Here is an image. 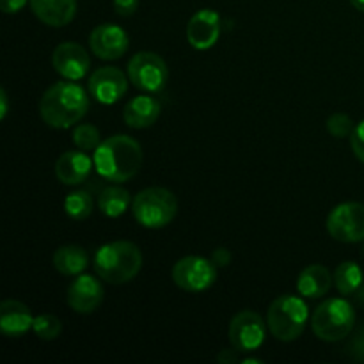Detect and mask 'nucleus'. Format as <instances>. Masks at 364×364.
<instances>
[{"mask_svg": "<svg viewBox=\"0 0 364 364\" xmlns=\"http://www.w3.org/2000/svg\"><path fill=\"white\" fill-rule=\"evenodd\" d=\"M354 128H355L354 121H352L350 116H347V114L338 112V114H333V116L327 119V132L336 139L350 137Z\"/></svg>", "mask_w": 364, "mask_h": 364, "instance_id": "bb28decb", "label": "nucleus"}, {"mask_svg": "<svg viewBox=\"0 0 364 364\" xmlns=\"http://www.w3.org/2000/svg\"><path fill=\"white\" fill-rule=\"evenodd\" d=\"M53 70L66 80H80L91 66L87 52L78 43H60L52 55Z\"/></svg>", "mask_w": 364, "mask_h": 364, "instance_id": "ddd939ff", "label": "nucleus"}, {"mask_svg": "<svg viewBox=\"0 0 364 364\" xmlns=\"http://www.w3.org/2000/svg\"><path fill=\"white\" fill-rule=\"evenodd\" d=\"M220 38V16L213 9H201L187 25V39L192 48L208 50Z\"/></svg>", "mask_w": 364, "mask_h": 364, "instance_id": "2eb2a0df", "label": "nucleus"}, {"mask_svg": "<svg viewBox=\"0 0 364 364\" xmlns=\"http://www.w3.org/2000/svg\"><path fill=\"white\" fill-rule=\"evenodd\" d=\"M89 110V96L84 87L70 82H57L46 89L39 102V116L48 127L66 130L77 124Z\"/></svg>", "mask_w": 364, "mask_h": 364, "instance_id": "f03ea898", "label": "nucleus"}, {"mask_svg": "<svg viewBox=\"0 0 364 364\" xmlns=\"http://www.w3.org/2000/svg\"><path fill=\"white\" fill-rule=\"evenodd\" d=\"M130 201L132 199L128 191H124L121 187H107L100 194L98 206L103 215L110 217V219H116V217H121L127 212V208L130 206Z\"/></svg>", "mask_w": 364, "mask_h": 364, "instance_id": "4be33fe9", "label": "nucleus"}, {"mask_svg": "<svg viewBox=\"0 0 364 364\" xmlns=\"http://www.w3.org/2000/svg\"><path fill=\"white\" fill-rule=\"evenodd\" d=\"M217 279V267L203 256H185L173 267V281L178 288L191 294L208 290Z\"/></svg>", "mask_w": 364, "mask_h": 364, "instance_id": "6e6552de", "label": "nucleus"}, {"mask_svg": "<svg viewBox=\"0 0 364 364\" xmlns=\"http://www.w3.org/2000/svg\"><path fill=\"white\" fill-rule=\"evenodd\" d=\"M327 231L331 237L343 244H355L364 240V205L341 203L331 210L327 217Z\"/></svg>", "mask_w": 364, "mask_h": 364, "instance_id": "1a4fd4ad", "label": "nucleus"}, {"mask_svg": "<svg viewBox=\"0 0 364 364\" xmlns=\"http://www.w3.org/2000/svg\"><path fill=\"white\" fill-rule=\"evenodd\" d=\"M132 212L141 226L160 230L174 220L178 213V201L167 188L149 187L135 196L132 201Z\"/></svg>", "mask_w": 364, "mask_h": 364, "instance_id": "39448f33", "label": "nucleus"}, {"mask_svg": "<svg viewBox=\"0 0 364 364\" xmlns=\"http://www.w3.org/2000/svg\"><path fill=\"white\" fill-rule=\"evenodd\" d=\"M334 277L331 276L329 269L323 265H309L299 274L297 290L299 294L308 299H320L331 290Z\"/></svg>", "mask_w": 364, "mask_h": 364, "instance_id": "aec40b11", "label": "nucleus"}, {"mask_svg": "<svg viewBox=\"0 0 364 364\" xmlns=\"http://www.w3.org/2000/svg\"><path fill=\"white\" fill-rule=\"evenodd\" d=\"M352 347L355 348V358L364 359V329L359 333V336L355 338V341L352 343Z\"/></svg>", "mask_w": 364, "mask_h": 364, "instance_id": "473e14b6", "label": "nucleus"}, {"mask_svg": "<svg viewBox=\"0 0 364 364\" xmlns=\"http://www.w3.org/2000/svg\"><path fill=\"white\" fill-rule=\"evenodd\" d=\"M32 331H34L39 340L52 341L60 336V333H63V323L53 315H39L34 318Z\"/></svg>", "mask_w": 364, "mask_h": 364, "instance_id": "a878e982", "label": "nucleus"}, {"mask_svg": "<svg viewBox=\"0 0 364 364\" xmlns=\"http://www.w3.org/2000/svg\"><path fill=\"white\" fill-rule=\"evenodd\" d=\"M139 0H114V9L119 16L128 18L137 11Z\"/></svg>", "mask_w": 364, "mask_h": 364, "instance_id": "c85d7f7f", "label": "nucleus"}, {"mask_svg": "<svg viewBox=\"0 0 364 364\" xmlns=\"http://www.w3.org/2000/svg\"><path fill=\"white\" fill-rule=\"evenodd\" d=\"M32 13L48 27H64L77 14V0H28Z\"/></svg>", "mask_w": 364, "mask_h": 364, "instance_id": "a211bd4d", "label": "nucleus"}, {"mask_svg": "<svg viewBox=\"0 0 364 364\" xmlns=\"http://www.w3.org/2000/svg\"><path fill=\"white\" fill-rule=\"evenodd\" d=\"M130 39L124 28L114 23L98 25L89 36V46L98 59L116 60L127 53Z\"/></svg>", "mask_w": 364, "mask_h": 364, "instance_id": "f8f14e48", "label": "nucleus"}, {"mask_svg": "<svg viewBox=\"0 0 364 364\" xmlns=\"http://www.w3.org/2000/svg\"><path fill=\"white\" fill-rule=\"evenodd\" d=\"M267 322L255 311H240L233 316L230 322V336L231 347L237 348L242 354L258 350L263 345L267 336Z\"/></svg>", "mask_w": 364, "mask_h": 364, "instance_id": "9d476101", "label": "nucleus"}, {"mask_svg": "<svg viewBox=\"0 0 364 364\" xmlns=\"http://www.w3.org/2000/svg\"><path fill=\"white\" fill-rule=\"evenodd\" d=\"M102 135L95 124H78L73 130V142L78 149L82 151H95L100 144H102Z\"/></svg>", "mask_w": 364, "mask_h": 364, "instance_id": "393cba45", "label": "nucleus"}, {"mask_svg": "<svg viewBox=\"0 0 364 364\" xmlns=\"http://www.w3.org/2000/svg\"><path fill=\"white\" fill-rule=\"evenodd\" d=\"M103 301V287L96 277L80 274L68 287V306L80 315L96 311Z\"/></svg>", "mask_w": 364, "mask_h": 364, "instance_id": "4468645a", "label": "nucleus"}, {"mask_svg": "<svg viewBox=\"0 0 364 364\" xmlns=\"http://www.w3.org/2000/svg\"><path fill=\"white\" fill-rule=\"evenodd\" d=\"M95 160L89 159L85 151H66L57 159L55 176L64 185H80L91 174Z\"/></svg>", "mask_w": 364, "mask_h": 364, "instance_id": "dca6fc26", "label": "nucleus"}, {"mask_svg": "<svg viewBox=\"0 0 364 364\" xmlns=\"http://www.w3.org/2000/svg\"><path fill=\"white\" fill-rule=\"evenodd\" d=\"M242 363H256V364H262V359H256V358H249V359H242Z\"/></svg>", "mask_w": 364, "mask_h": 364, "instance_id": "c9c22d12", "label": "nucleus"}, {"mask_svg": "<svg viewBox=\"0 0 364 364\" xmlns=\"http://www.w3.org/2000/svg\"><path fill=\"white\" fill-rule=\"evenodd\" d=\"M87 263L89 256L80 245H63L53 252V267L63 276H80Z\"/></svg>", "mask_w": 364, "mask_h": 364, "instance_id": "412c9836", "label": "nucleus"}, {"mask_svg": "<svg viewBox=\"0 0 364 364\" xmlns=\"http://www.w3.org/2000/svg\"><path fill=\"white\" fill-rule=\"evenodd\" d=\"M160 117V103L153 96L139 95L132 98L123 109L124 123L135 130L149 128Z\"/></svg>", "mask_w": 364, "mask_h": 364, "instance_id": "6ab92c4d", "label": "nucleus"}, {"mask_svg": "<svg viewBox=\"0 0 364 364\" xmlns=\"http://www.w3.org/2000/svg\"><path fill=\"white\" fill-rule=\"evenodd\" d=\"M92 208H95V203H92V198L85 191L71 192L64 199V212L73 220L87 219L92 213Z\"/></svg>", "mask_w": 364, "mask_h": 364, "instance_id": "b1692460", "label": "nucleus"}, {"mask_svg": "<svg viewBox=\"0 0 364 364\" xmlns=\"http://www.w3.org/2000/svg\"><path fill=\"white\" fill-rule=\"evenodd\" d=\"M34 316L31 309L20 301H4L0 304V331L9 338H20L32 329Z\"/></svg>", "mask_w": 364, "mask_h": 364, "instance_id": "f3484780", "label": "nucleus"}, {"mask_svg": "<svg viewBox=\"0 0 364 364\" xmlns=\"http://www.w3.org/2000/svg\"><path fill=\"white\" fill-rule=\"evenodd\" d=\"M363 270L358 263L345 262L338 265L334 272V284L341 295H352L361 288L363 284Z\"/></svg>", "mask_w": 364, "mask_h": 364, "instance_id": "5701e85b", "label": "nucleus"}, {"mask_svg": "<svg viewBox=\"0 0 364 364\" xmlns=\"http://www.w3.org/2000/svg\"><path fill=\"white\" fill-rule=\"evenodd\" d=\"M212 262L215 263V267H228V265H230V262H231L230 251H228V249H224V247L215 249V251H213V255H212Z\"/></svg>", "mask_w": 364, "mask_h": 364, "instance_id": "7c9ffc66", "label": "nucleus"}, {"mask_svg": "<svg viewBox=\"0 0 364 364\" xmlns=\"http://www.w3.org/2000/svg\"><path fill=\"white\" fill-rule=\"evenodd\" d=\"M128 89L127 75L114 66L98 68L89 78V92L103 105L119 102Z\"/></svg>", "mask_w": 364, "mask_h": 364, "instance_id": "9b49d317", "label": "nucleus"}, {"mask_svg": "<svg viewBox=\"0 0 364 364\" xmlns=\"http://www.w3.org/2000/svg\"><path fill=\"white\" fill-rule=\"evenodd\" d=\"M27 4V0H0V7L6 14H14L21 11Z\"/></svg>", "mask_w": 364, "mask_h": 364, "instance_id": "c756f323", "label": "nucleus"}, {"mask_svg": "<svg viewBox=\"0 0 364 364\" xmlns=\"http://www.w3.org/2000/svg\"><path fill=\"white\" fill-rule=\"evenodd\" d=\"M355 326V311L345 299H329L315 309L311 318L313 333L318 340L341 341Z\"/></svg>", "mask_w": 364, "mask_h": 364, "instance_id": "423d86ee", "label": "nucleus"}, {"mask_svg": "<svg viewBox=\"0 0 364 364\" xmlns=\"http://www.w3.org/2000/svg\"><path fill=\"white\" fill-rule=\"evenodd\" d=\"M92 160L103 180L124 183L141 171L144 155L135 139L119 134L102 141V144L95 149Z\"/></svg>", "mask_w": 364, "mask_h": 364, "instance_id": "f257e3e1", "label": "nucleus"}, {"mask_svg": "<svg viewBox=\"0 0 364 364\" xmlns=\"http://www.w3.org/2000/svg\"><path fill=\"white\" fill-rule=\"evenodd\" d=\"M142 269V255L132 242L116 240L102 245L95 255V270L105 283L123 284Z\"/></svg>", "mask_w": 364, "mask_h": 364, "instance_id": "7ed1b4c3", "label": "nucleus"}, {"mask_svg": "<svg viewBox=\"0 0 364 364\" xmlns=\"http://www.w3.org/2000/svg\"><path fill=\"white\" fill-rule=\"evenodd\" d=\"M128 78L144 92H159L166 87L169 70L166 60L153 52H139L128 63Z\"/></svg>", "mask_w": 364, "mask_h": 364, "instance_id": "0eeeda50", "label": "nucleus"}, {"mask_svg": "<svg viewBox=\"0 0 364 364\" xmlns=\"http://www.w3.org/2000/svg\"><path fill=\"white\" fill-rule=\"evenodd\" d=\"M7 110H9V100H7V92L0 91V119H6Z\"/></svg>", "mask_w": 364, "mask_h": 364, "instance_id": "72a5a7b5", "label": "nucleus"}, {"mask_svg": "<svg viewBox=\"0 0 364 364\" xmlns=\"http://www.w3.org/2000/svg\"><path fill=\"white\" fill-rule=\"evenodd\" d=\"M309 309L302 299L295 295H281L270 304L267 326L276 340L295 341L306 329Z\"/></svg>", "mask_w": 364, "mask_h": 364, "instance_id": "20e7f679", "label": "nucleus"}, {"mask_svg": "<svg viewBox=\"0 0 364 364\" xmlns=\"http://www.w3.org/2000/svg\"><path fill=\"white\" fill-rule=\"evenodd\" d=\"M350 4L355 7V9L364 13V0H350Z\"/></svg>", "mask_w": 364, "mask_h": 364, "instance_id": "f704fd0d", "label": "nucleus"}, {"mask_svg": "<svg viewBox=\"0 0 364 364\" xmlns=\"http://www.w3.org/2000/svg\"><path fill=\"white\" fill-rule=\"evenodd\" d=\"M237 348H233V350H220V354L217 355V361L220 364H228V363H237L238 358H237Z\"/></svg>", "mask_w": 364, "mask_h": 364, "instance_id": "2f4dec72", "label": "nucleus"}, {"mask_svg": "<svg viewBox=\"0 0 364 364\" xmlns=\"http://www.w3.org/2000/svg\"><path fill=\"white\" fill-rule=\"evenodd\" d=\"M350 146L354 155L364 164V121L355 124L354 132L350 134Z\"/></svg>", "mask_w": 364, "mask_h": 364, "instance_id": "cd10ccee", "label": "nucleus"}]
</instances>
